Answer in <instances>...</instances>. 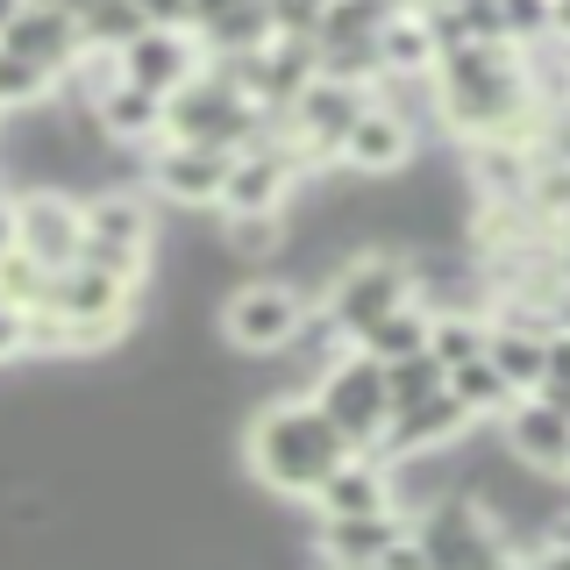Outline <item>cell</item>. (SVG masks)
<instances>
[{
	"instance_id": "obj_21",
	"label": "cell",
	"mask_w": 570,
	"mask_h": 570,
	"mask_svg": "<svg viewBox=\"0 0 570 570\" xmlns=\"http://www.w3.org/2000/svg\"><path fill=\"white\" fill-rule=\"evenodd\" d=\"M450 392L463 400V414H471V421H499V414H507L513 400H521V392H513L507 379H499V371L485 364V356H471V364H456V371H450Z\"/></svg>"
},
{
	"instance_id": "obj_17",
	"label": "cell",
	"mask_w": 570,
	"mask_h": 570,
	"mask_svg": "<svg viewBox=\"0 0 570 570\" xmlns=\"http://www.w3.org/2000/svg\"><path fill=\"white\" fill-rule=\"evenodd\" d=\"M435 29H428V14L421 8H400V14H385L379 22V65H385V79H428L435 71Z\"/></svg>"
},
{
	"instance_id": "obj_25",
	"label": "cell",
	"mask_w": 570,
	"mask_h": 570,
	"mask_svg": "<svg viewBox=\"0 0 570 570\" xmlns=\"http://www.w3.org/2000/svg\"><path fill=\"white\" fill-rule=\"evenodd\" d=\"M442 379H450V371H442L428 350L400 356V364H385V392H392V406H414V400H428V392H442Z\"/></svg>"
},
{
	"instance_id": "obj_4",
	"label": "cell",
	"mask_w": 570,
	"mask_h": 570,
	"mask_svg": "<svg viewBox=\"0 0 570 570\" xmlns=\"http://www.w3.org/2000/svg\"><path fill=\"white\" fill-rule=\"evenodd\" d=\"M314 406L350 435V450H379V435H385V421H392L385 364H379V356H364L356 343L335 350L328 364H321V379H314Z\"/></svg>"
},
{
	"instance_id": "obj_33",
	"label": "cell",
	"mask_w": 570,
	"mask_h": 570,
	"mask_svg": "<svg viewBox=\"0 0 570 570\" xmlns=\"http://www.w3.org/2000/svg\"><path fill=\"white\" fill-rule=\"evenodd\" d=\"M0 249H14V193H0Z\"/></svg>"
},
{
	"instance_id": "obj_24",
	"label": "cell",
	"mask_w": 570,
	"mask_h": 570,
	"mask_svg": "<svg viewBox=\"0 0 570 570\" xmlns=\"http://www.w3.org/2000/svg\"><path fill=\"white\" fill-rule=\"evenodd\" d=\"M50 94H58V79H50L43 65L14 58V50H0V107L8 115H22V107H43Z\"/></svg>"
},
{
	"instance_id": "obj_22",
	"label": "cell",
	"mask_w": 570,
	"mask_h": 570,
	"mask_svg": "<svg viewBox=\"0 0 570 570\" xmlns=\"http://www.w3.org/2000/svg\"><path fill=\"white\" fill-rule=\"evenodd\" d=\"M222 249L236 264H272L285 249V214H222Z\"/></svg>"
},
{
	"instance_id": "obj_3",
	"label": "cell",
	"mask_w": 570,
	"mask_h": 570,
	"mask_svg": "<svg viewBox=\"0 0 570 570\" xmlns=\"http://www.w3.org/2000/svg\"><path fill=\"white\" fill-rule=\"evenodd\" d=\"M307 314H314V293L299 278H243L222 299V343L236 356H278L299 343Z\"/></svg>"
},
{
	"instance_id": "obj_36",
	"label": "cell",
	"mask_w": 570,
	"mask_h": 570,
	"mask_svg": "<svg viewBox=\"0 0 570 570\" xmlns=\"http://www.w3.org/2000/svg\"><path fill=\"white\" fill-rule=\"evenodd\" d=\"M563 478H570V450H563Z\"/></svg>"
},
{
	"instance_id": "obj_32",
	"label": "cell",
	"mask_w": 570,
	"mask_h": 570,
	"mask_svg": "<svg viewBox=\"0 0 570 570\" xmlns=\"http://www.w3.org/2000/svg\"><path fill=\"white\" fill-rule=\"evenodd\" d=\"M534 400H542V406H557V414L570 421V379H542V385H534Z\"/></svg>"
},
{
	"instance_id": "obj_1",
	"label": "cell",
	"mask_w": 570,
	"mask_h": 570,
	"mask_svg": "<svg viewBox=\"0 0 570 570\" xmlns=\"http://www.w3.org/2000/svg\"><path fill=\"white\" fill-rule=\"evenodd\" d=\"M343 456H350V435L314 406V392H278V400H264L243 428L249 478L278 499H314V485Z\"/></svg>"
},
{
	"instance_id": "obj_9",
	"label": "cell",
	"mask_w": 570,
	"mask_h": 570,
	"mask_svg": "<svg viewBox=\"0 0 570 570\" xmlns=\"http://www.w3.org/2000/svg\"><path fill=\"white\" fill-rule=\"evenodd\" d=\"M142 178L171 207H214L222 200V178H228V150H207V142H150L142 150Z\"/></svg>"
},
{
	"instance_id": "obj_13",
	"label": "cell",
	"mask_w": 570,
	"mask_h": 570,
	"mask_svg": "<svg viewBox=\"0 0 570 570\" xmlns=\"http://www.w3.org/2000/svg\"><path fill=\"white\" fill-rule=\"evenodd\" d=\"M0 50H14V58L43 65L50 79H65V71L86 58V43H79V14L43 8V0H22V14L0 29Z\"/></svg>"
},
{
	"instance_id": "obj_35",
	"label": "cell",
	"mask_w": 570,
	"mask_h": 570,
	"mask_svg": "<svg viewBox=\"0 0 570 570\" xmlns=\"http://www.w3.org/2000/svg\"><path fill=\"white\" fill-rule=\"evenodd\" d=\"M14 14H22V0H0V29H8V22H14Z\"/></svg>"
},
{
	"instance_id": "obj_29",
	"label": "cell",
	"mask_w": 570,
	"mask_h": 570,
	"mask_svg": "<svg viewBox=\"0 0 570 570\" xmlns=\"http://www.w3.org/2000/svg\"><path fill=\"white\" fill-rule=\"evenodd\" d=\"M22 356H29V314L0 299V364H22Z\"/></svg>"
},
{
	"instance_id": "obj_12",
	"label": "cell",
	"mask_w": 570,
	"mask_h": 570,
	"mask_svg": "<svg viewBox=\"0 0 570 570\" xmlns=\"http://www.w3.org/2000/svg\"><path fill=\"white\" fill-rule=\"evenodd\" d=\"M392 463L379 450H350L328 478L314 485V513L321 521H350V513H392Z\"/></svg>"
},
{
	"instance_id": "obj_6",
	"label": "cell",
	"mask_w": 570,
	"mask_h": 570,
	"mask_svg": "<svg viewBox=\"0 0 570 570\" xmlns=\"http://www.w3.org/2000/svg\"><path fill=\"white\" fill-rule=\"evenodd\" d=\"M79 236H86V200H71L65 186L14 193V249H29L43 272L79 264Z\"/></svg>"
},
{
	"instance_id": "obj_31",
	"label": "cell",
	"mask_w": 570,
	"mask_h": 570,
	"mask_svg": "<svg viewBox=\"0 0 570 570\" xmlns=\"http://www.w3.org/2000/svg\"><path fill=\"white\" fill-rule=\"evenodd\" d=\"M379 570H435V563H428V549L414 542V528H406V534H400V542H392V549H385V557H379Z\"/></svg>"
},
{
	"instance_id": "obj_5",
	"label": "cell",
	"mask_w": 570,
	"mask_h": 570,
	"mask_svg": "<svg viewBox=\"0 0 570 570\" xmlns=\"http://www.w3.org/2000/svg\"><path fill=\"white\" fill-rule=\"evenodd\" d=\"M150 249H157L150 200H136V193H94V200H86L79 264H100V272L142 285V272H150Z\"/></svg>"
},
{
	"instance_id": "obj_37",
	"label": "cell",
	"mask_w": 570,
	"mask_h": 570,
	"mask_svg": "<svg viewBox=\"0 0 570 570\" xmlns=\"http://www.w3.org/2000/svg\"><path fill=\"white\" fill-rule=\"evenodd\" d=\"M507 570H521V557H513V563H507Z\"/></svg>"
},
{
	"instance_id": "obj_18",
	"label": "cell",
	"mask_w": 570,
	"mask_h": 570,
	"mask_svg": "<svg viewBox=\"0 0 570 570\" xmlns=\"http://www.w3.org/2000/svg\"><path fill=\"white\" fill-rule=\"evenodd\" d=\"M485 364L507 379L513 392H528L549 379V335H534V328H507V321H492V335H485Z\"/></svg>"
},
{
	"instance_id": "obj_28",
	"label": "cell",
	"mask_w": 570,
	"mask_h": 570,
	"mask_svg": "<svg viewBox=\"0 0 570 570\" xmlns=\"http://www.w3.org/2000/svg\"><path fill=\"white\" fill-rule=\"evenodd\" d=\"M272 36H321V0H264Z\"/></svg>"
},
{
	"instance_id": "obj_16",
	"label": "cell",
	"mask_w": 570,
	"mask_h": 570,
	"mask_svg": "<svg viewBox=\"0 0 570 570\" xmlns=\"http://www.w3.org/2000/svg\"><path fill=\"white\" fill-rule=\"evenodd\" d=\"M86 107H94V121L107 129L115 150H150V142H165V100L142 94V86H129V79L100 86Z\"/></svg>"
},
{
	"instance_id": "obj_19",
	"label": "cell",
	"mask_w": 570,
	"mask_h": 570,
	"mask_svg": "<svg viewBox=\"0 0 570 570\" xmlns=\"http://www.w3.org/2000/svg\"><path fill=\"white\" fill-rule=\"evenodd\" d=\"M485 335H492V321L478 307H428V356H435L442 371L485 356Z\"/></svg>"
},
{
	"instance_id": "obj_2",
	"label": "cell",
	"mask_w": 570,
	"mask_h": 570,
	"mask_svg": "<svg viewBox=\"0 0 570 570\" xmlns=\"http://www.w3.org/2000/svg\"><path fill=\"white\" fill-rule=\"evenodd\" d=\"M400 299H414V264H406L400 249L364 243V249H350V257L321 278L314 307H321V321H328L343 343H356V335H364L371 321H385Z\"/></svg>"
},
{
	"instance_id": "obj_23",
	"label": "cell",
	"mask_w": 570,
	"mask_h": 570,
	"mask_svg": "<svg viewBox=\"0 0 570 570\" xmlns=\"http://www.w3.org/2000/svg\"><path fill=\"white\" fill-rule=\"evenodd\" d=\"M142 29H150V22H142L136 0H94V8L79 14V43L86 50H107V58H115L121 43H136Z\"/></svg>"
},
{
	"instance_id": "obj_7",
	"label": "cell",
	"mask_w": 570,
	"mask_h": 570,
	"mask_svg": "<svg viewBox=\"0 0 570 570\" xmlns=\"http://www.w3.org/2000/svg\"><path fill=\"white\" fill-rule=\"evenodd\" d=\"M414 157H421V129L400 115V107H385V100H371L364 115L343 129V142H335V165L356 171V178H400Z\"/></svg>"
},
{
	"instance_id": "obj_26",
	"label": "cell",
	"mask_w": 570,
	"mask_h": 570,
	"mask_svg": "<svg viewBox=\"0 0 570 570\" xmlns=\"http://www.w3.org/2000/svg\"><path fill=\"white\" fill-rule=\"evenodd\" d=\"M43 285H50V272L29 257V249H0V299L8 307H43Z\"/></svg>"
},
{
	"instance_id": "obj_38",
	"label": "cell",
	"mask_w": 570,
	"mask_h": 570,
	"mask_svg": "<svg viewBox=\"0 0 570 570\" xmlns=\"http://www.w3.org/2000/svg\"><path fill=\"white\" fill-rule=\"evenodd\" d=\"M0 121H8V107H0Z\"/></svg>"
},
{
	"instance_id": "obj_30",
	"label": "cell",
	"mask_w": 570,
	"mask_h": 570,
	"mask_svg": "<svg viewBox=\"0 0 570 570\" xmlns=\"http://www.w3.org/2000/svg\"><path fill=\"white\" fill-rule=\"evenodd\" d=\"M136 8H142V22H150V29H193V22H200L193 0H136Z\"/></svg>"
},
{
	"instance_id": "obj_20",
	"label": "cell",
	"mask_w": 570,
	"mask_h": 570,
	"mask_svg": "<svg viewBox=\"0 0 570 570\" xmlns=\"http://www.w3.org/2000/svg\"><path fill=\"white\" fill-rule=\"evenodd\" d=\"M356 350L379 356V364H400V356L428 350V307H421V299H400L385 321H371V328L356 335Z\"/></svg>"
},
{
	"instance_id": "obj_11",
	"label": "cell",
	"mask_w": 570,
	"mask_h": 570,
	"mask_svg": "<svg viewBox=\"0 0 570 570\" xmlns=\"http://www.w3.org/2000/svg\"><path fill=\"white\" fill-rule=\"evenodd\" d=\"M463 428H478V421L463 414V400L450 392V379H442V392H428V400H414V406H392V421H385V435H379V456L392 463V456L450 450Z\"/></svg>"
},
{
	"instance_id": "obj_27",
	"label": "cell",
	"mask_w": 570,
	"mask_h": 570,
	"mask_svg": "<svg viewBox=\"0 0 570 570\" xmlns=\"http://www.w3.org/2000/svg\"><path fill=\"white\" fill-rule=\"evenodd\" d=\"M499 8V29H507V43H542L549 36V0H492Z\"/></svg>"
},
{
	"instance_id": "obj_14",
	"label": "cell",
	"mask_w": 570,
	"mask_h": 570,
	"mask_svg": "<svg viewBox=\"0 0 570 570\" xmlns=\"http://www.w3.org/2000/svg\"><path fill=\"white\" fill-rule=\"evenodd\" d=\"M499 442H507L513 463H528V471H549L563 478V450H570V421L557 414V406H542L528 392V400H513L507 414H499Z\"/></svg>"
},
{
	"instance_id": "obj_10",
	"label": "cell",
	"mask_w": 570,
	"mask_h": 570,
	"mask_svg": "<svg viewBox=\"0 0 570 570\" xmlns=\"http://www.w3.org/2000/svg\"><path fill=\"white\" fill-rule=\"evenodd\" d=\"M115 65H121V79H129V86H142V94H157V100H171L178 86H186L193 71L207 65V50H200V36H193V29H142L136 43L115 50Z\"/></svg>"
},
{
	"instance_id": "obj_34",
	"label": "cell",
	"mask_w": 570,
	"mask_h": 570,
	"mask_svg": "<svg viewBox=\"0 0 570 570\" xmlns=\"http://www.w3.org/2000/svg\"><path fill=\"white\" fill-rule=\"evenodd\" d=\"M43 8H65V14H86V8H94V0H43Z\"/></svg>"
},
{
	"instance_id": "obj_8",
	"label": "cell",
	"mask_w": 570,
	"mask_h": 570,
	"mask_svg": "<svg viewBox=\"0 0 570 570\" xmlns=\"http://www.w3.org/2000/svg\"><path fill=\"white\" fill-rule=\"evenodd\" d=\"M293 186H299V165H293V150L272 136V142H257V150L228 157V178H222L214 214H285L293 207Z\"/></svg>"
},
{
	"instance_id": "obj_15",
	"label": "cell",
	"mask_w": 570,
	"mask_h": 570,
	"mask_svg": "<svg viewBox=\"0 0 570 570\" xmlns=\"http://www.w3.org/2000/svg\"><path fill=\"white\" fill-rule=\"evenodd\" d=\"M414 528L400 507L392 513H350V521H314V549H321V570H350V563H379L400 534Z\"/></svg>"
}]
</instances>
